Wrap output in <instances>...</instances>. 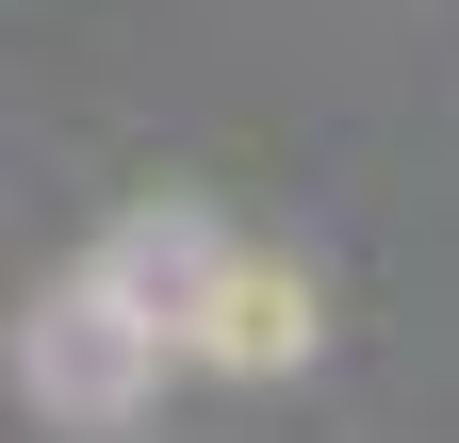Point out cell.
<instances>
[{
  "label": "cell",
  "instance_id": "cell-3",
  "mask_svg": "<svg viewBox=\"0 0 459 443\" xmlns=\"http://www.w3.org/2000/svg\"><path fill=\"white\" fill-rule=\"evenodd\" d=\"M213 247H230V230H213V213H132V230H115V247H99V280H115V296H132V312L164 328V345H181V296H197V263H213Z\"/></svg>",
  "mask_w": 459,
  "mask_h": 443
},
{
  "label": "cell",
  "instance_id": "cell-1",
  "mask_svg": "<svg viewBox=\"0 0 459 443\" xmlns=\"http://www.w3.org/2000/svg\"><path fill=\"white\" fill-rule=\"evenodd\" d=\"M164 361H181V345H164V328L115 296L99 263H82V280H49L33 328H17V378H33V411H49V427H132V411L164 395Z\"/></svg>",
  "mask_w": 459,
  "mask_h": 443
},
{
  "label": "cell",
  "instance_id": "cell-2",
  "mask_svg": "<svg viewBox=\"0 0 459 443\" xmlns=\"http://www.w3.org/2000/svg\"><path fill=\"white\" fill-rule=\"evenodd\" d=\"M181 361H213V378H312L328 361V280L296 247H213L197 296H181Z\"/></svg>",
  "mask_w": 459,
  "mask_h": 443
}]
</instances>
